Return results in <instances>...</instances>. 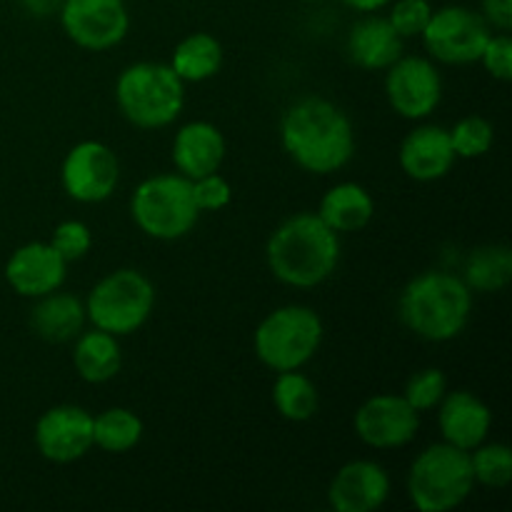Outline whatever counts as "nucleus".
Here are the masks:
<instances>
[{"mask_svg": "<svg viewBox=\"0 0 512 512\" xmlns=\"http://www.w3.org/2000/svg\"><path fill=\"white\" fill-rule=\"evenodd\" d=\"M280 143L298 168L313 175H333L355 155V130L340 105L308 95L285 110L280 120Z\"/></svg>", "mask_w": 512, "mask_h": 512, "instance_id": "obj_1", "label": "nucleus"}, {"mask_svg": "<svg viewBox=\"0 0 512 512\" xmlns=\"http://www.w3.org/2000/svg\"><path fill=\"white\" fill-rule=\"evenodd\" d=\"M265 260L275 280L288 288L310 290L333 278L340 265V235L318 213H295L270 233Z\"/></svg>", "mask_w": 512, "mask_h": 512, "instance_id": "obj_2", "label": "nucleus"}, {"mask_svg": "<svg viewBox=\"0 0 512 512\" xmlns=\"http://www.w3.org/2000/svg\"><path fill=\"white\" fill-rule=\"evenodd\" d=\"M473 290L448 270H425L405 283L398 298V318L425 343H450L468 328Z\"/></svg>", "mask_w": 512, "mask_h": 512, "instance_id": "obj_3", "label": "nucleus"}, {"mask_svg": "<svg viewBox=\"0 0 512 512\" xmlns=\"http://www.w3.org/2000/svg\"><path fill=\"white\" fill-rule=\"evenodd\" d=\"M115 103L120 115L140 130L173 125L185 108V83L170 63H133L115 80Z\"/></svg>", "mask_w": 512, "mask_h": 512, "instance_id": "obj_4", "label": "nucleus"}, {"mask_svg": "<svg viewBox=\"0 0 512 512\" xmlns=\"http://www.w3.org/2000/svg\"><path fill=\"white\" fill-rule=\"evenodd\" d=\"M475 490L468 450L440 443L428 445L408 470V498L420 512H450L465 503Z\"/></svg>", "mask_w": 512, "mask_h": 512, "instance_id": "obj_5", "label": "nucleus"}, {"mask_svg": "<svg viewBox=\"0 0 512 512\" xmlns=\"http://www.w3.org/2000/svg\"><path fill=\"white\" fill-rule=\"evenodd\" d=\"M323 320L308 305H280L253 333L255 358L273 373L303 370L323 345Z\"/></svg>", "mask_w": 512, "mask_h": 512, "instance_id": "obj_6", "label": "nucleus"}, {"mask_svg": "<svg viewBox=\"0 0 512 512\" xmlns=\"http://www.w3.org/2000/svg\"><path fill=\"white\" fill-rule=\"evenodd\" d=\"M130 215L140 233L163 243L185 238L200 220L193 185L180 173H160L140 180L130 198Z\"/></svg>", "mask_w": 512, "mask_h": 512, "instance_id": "obj_7", "label": "nucleus"}, {"mask_svg": "<svg viewBox=\"0 0 512 512\" xmlns=\"http://www.w3.org/2000/svg\"><path fill=\"white\" fill-rule=\"evenodd\" d=\"M155 310L153 280L135 268L103 275L85 298V315L93 328L125 338L143 328Z\"/></svg>", "mask_w": 512, "mask_h": 512, "instance_id": "obj_8", "label": "nucleus"}, {"mask_svg": "<svg viewBox=\"0 0 512 512\" xmlns=\"http://www.w3.org/2000/svg\"><path fill=\"white\" fill-rule=\"evenodd\" d=\"M490 35L493 30L478 10L468 5H445L433 10L420 38L430 60L445 65H473L480 60Z\"/></svg>", "mask_w": 512, "mask_h": 512, "instance_id": "obj_9", "label": "nucleus"}, {"mask_svg": "<svg viewBox=\"0 0 512 512\" xmlns=\"http://www.w3.org/2000/svg\"><path fill=\"white\" fill-rule=\"evenodd\" d=\"M118 183L120 160L110 145L100 140H80L65 153L60 165V185L75 203H103L118 190Z\"/></svg>", "mask_w": 512, "mask_h": 512, "instance_id": "obj_10", "label": "nucleus"}, {"mask_svg": "<svg viewBox=\"0 0 512 512\" xmlns=\"http://www.w3.org/2000/svg\"><path fill=\"white\" fill-rule=\"evenodd\" d=\"M58 18L70 43L90 53L115 48L130 33V10L125 0H63Z\"/></svg>", "mask_w": 512, "mask_h": 512, "instance_id": "obj_11", "label": "nucleus"}, {"mask_svg": "<svg viewBox=\"0 0 512 512\" xmlns=\"http://www.w3.org/2000/svg\"><path fill=\"white\" fill-rule=\"evenodd\" d=\"M385 98L400 118H430L443 100V75L435 60L423 55H400L385 70Z\"/></svg>", "mask_w": 512, "mask_h": 512, "instance_id": "obj_12", "label": "nucleus"}, {"mask_svg": "<svg viewBox=\"0 0 512 512\" xmlns=\"http://www.w3.org/2000/svg\"><path fill=\"white\" fill-rule=\"evenodd\" d=\"M353 430L368 448L398 450L413 443L418 435L420 413L403 395L380 393L355 410Z\"/></svg>", "mask_w": 512, "mask_h": 512, "instance_id": "obj_13", "label": "nucleus"}, {"mask_svg": "<svg viewBox=\"0 0 512 512\" xmlns=\"http://www.w3.org/2000/svg\"><path fill=\"white\" fill-rule=\"evenodd\" d=\"M33 440L48 463H78L93 450V415L80 405H53L35 420Z\"/></svg>", "mask_w": 512, "mask_h": 512, "instance_id": "obj_14", "label": "nucleus"}, {"mask_svg": "<svg viewBox=\"0 0 512 512\" xmlns=\"http://www.w3.org/2000/svg\"><path fill=\"white\" fill-rule=\"evenodd\" d=\"M68 275V263L63 255L43 240H33L10 253L5 263V280L20 298H43L60 290Z\"/></svg>", "mask_w": 512, "mask_h": 512, "instance_id": "obj_15", "label": "nucleus"}, {"mask_svg": "<svg viewBox=\"0 0 512 512\" xmlns=\"http://www.w3.org/2000/svg\"><path fill=\"white\" fill-rule=\"evenodd\" d=\"M390 498V475L375 460H350L333 475L328 503L335 512H375Z\"/></svg>", "mask_w": 512, "mask_h": 512, "instance_id": "obj_16", "label": "nucleus"}, {"mask_svg": "<svg viewBox=\"0 0 512 512\" xmlns=\"http://www.w3.org/2000/svg\"><path fill=\"white\" fill-rule=\"evenodd\" d=\"M398 163L410 180H418V183L443 180L458 163L448 128L425 123L410 130L400 143Z\"/></svg>", "mask_w": 512, "mask_h": 512, "instance_id": "obj_17", "label": "nucleus"}, {"mask_svg": "<svg viewBox=\"0 0 512 512\" xmlns=\"http://www.w3.org/2000/svg\"><path fill=\"white\" fill-rule=\"evenodd\" d=\"M438 428L445 443L470 453L488 440L493 410L470 390H448L438 405Z\"/></svg>", "mask_w": 512, "mask_h": 512, "instance_id": "obj_18", "label": "nucleus"}, {"mask_svg": "<svg viewBox=\"0 0 512 512\" xmlns=\"http://www.w3.org/2000/svg\"><path fill=\"white\" fill-rule=\"evenodd\" d=\"M225 135L208 120H190L173 135L170 155L180 175L188 180L218 173L225 160Z\"/></svg>", "mask_w": 512, "mask_h": 512, "instance_id": "obj_19", "label": "nucleus"}, {"mask_svg": "<svg viewBox=\"0 0 512 512\" xmlns=\"http://www.w3.org/2000/svg\"><path fill=\"white\" fill-rule=\"evenodd\" d=\"M345 53L363 70H388L405 53V40L395 33L385 15L365 13L350 28Z\"/></svg>", "mask_w": 512, "mask_h": 512, "instance_id": "obj_20", "label": "nucleus"}, {"mask_svg": "<svg viewBox=\"0 0 512 512\" xmlns=\"http://www.w3.org/2000/svg\"><path fill=\"white\" fill-rule=\"evenodd\" d=\"M88 315H85V300L78 295L53 293L35 298L33 310H30V330L45 343H73L85 330Z\"/></svg>", "mask_w": 512, "mask_h": 512, "instance_id": "obj_21", "label": "nucleus"}, {"mask_svg": "<svg viewBox=\"0 0 512 512\" xmlns=\"http://www.w3.org/2000/svg\"><path fill=\"white\" fill-rule=\"evenodd\" d=\"M315 213L338 235L360 233L373 220L375 200L365 185L345 180V183H338L325 190Z\"/></svg>", "mask_w": 512, "mask_h": 512, "instance_id": "obj_22", "label": "nucleus"}, {"mask_svg": "<svg viewBox=\"0 0 512 512\" xmlns=\"http://www.w3.org/2000/svg\"><path fill=\"white\" fill-rule=\"evenodd\" d=\"M73 368L80 380L90 385H103L113 380L123 368V350L120 340L105 330L93 328L83 330L73 340Z\"/></svg>", "mask_w": 512, "mask_h": 512, "instance_id": "obj_23", "label": "nucleus"}, {"mask_svg": "<svg viewBox=\"0 0 512 512\" xmlns=\"http://www.w3.org/2000/svg\"><path fill=\"white\" fill-rule=\"evenodd\" d=\"M170 68L185 85L205 83V80L215 78L223 68V45L215 35L203 33V30L185 35L173 48Z\"/></svg>", "mask_w": 512, "mask_h": 512, "instance_id": "obj_24", "label": "nucleus"}, {"mask_svg": "<svg viewBox=\"0 0 512 512\" xmlns=\"http://www.w3.org/2000/svg\"><path fill=\"white\" fill-rule=\"evenodd\" d=\"M460 278L473 293H503L512 280V250L500 243L480 245L465 258Z\"/></svg>", "mask_w": 512, "mask_h": 512, "instance_id": "obj_25", "label": "nucleus"}, {"mask_svg": "<svg viewBox=\"0 0 512 512\" xmlns=\"http://www.w3.org/2000/svg\"><path fill=\"white\" fill-rule=\"evenodd\" d=\"M143 420L130 408H105L103 413L93 415V448H100L103 453L123 455L138 448L143 440Z\"/></svg>", "mask_w": 512, "mask_h": 512, "instance_id": "obj_26", "label": "nucleus"}, {"mask_svg": "<svg viewBox=\"0 0 512 512\" xmlns=\"http://www.w3.org/2000/svg\"><path fill=\"white\" fill-rule=\"evenodd\" d=\"M273 405L280 418L288 423H308L318 413V388L300 370H285L273 380Z\"/></svg>", "mask_w": 512, "mask_h": 512, "instance_id": "obj_27", "label": "nucleus"}, {"mask_svg": "<svg viewBox=\"0 0 512 512\" xmlns=\"http://www.w3.org/2000/svg\"><path fill=\"white\" fill-rule=\"evenodd\" d=\"M475 485L500 490L512 480V450L505 443H480L470 450Z\"/></svg>", "mask_w": 512, "mask_h": 512, "instance_id": "obj_28", "label": "nucleus"}, {"mask_svg": "<svg viewBox=\"0 0 512 512\" xmlns=\"http://www.w3.org/2000/svg\"><path fill=\"white\" fill-rule=\"evenodd\" d=\"M448 133L458 160L483 158L485 153H490V148H493L495 143L493 123H490L488 118H483V115H465V118H460Z\"/></svg>", "mask_w": 512, "mask_h": 512, "instance_id": "obj_29", "label": "nucleus"}, {"mask_svg": "<svg viewBox=\"0 0 512 512\" xmlns=\"http://www.w3.org/2000/svg\"><path fill=\"white\" fill-rule=\"evenodd\" d=\"M448 393V378L440 368H423L418 373H413L405 383L403 398L418 410L420 415L435 410L443 400V395Z\"/></svg>", "mask_w": 512, "mask_h": 512, "instance_id": "obj_30", "label": "nucleus"}, {"mask_svg": "<svg viewBox=\"0 0 512 512\" xmlns=\"http://www.w3.org/2000/svg\"><path fill=\"white\" fill-rule=\"evenodd\" d=\"M433 15L430 0H390V13L385 18L403 40L420 38Z\"/></svg>", "mask_w": 512, "mask_h": 512, "instance_id": "obj_31", "label": "nucleus"}, {"mask_svg": "<svg viewBox=\"0 0 512 512\" xmlns=\"http://www.w3.org/2000/svg\"><path fill=\"white\" fill-rule=\"evenodd\" d=\"M55 250L65 258V263H75V260H83L85 255L93 248V233H90L88 225L83 220H63L58 228L53 230L48 240Z\"/></svg>", "mask_w": 512, "mask_h": 512, "instance_id": "obj_32", "label": "nucleus"}, {"mask_svg": "<svg viewBox=\"0 0 512 512\" xmlns=\"http://www.w3.org/2000/svg\"><path fill=\"white\" fill-rule=\"evenodd\" d=\"M193 185V200L198 205L200 213H215V210L228 208L230 200H233V185L228 183V178H223L218 173L203 175V178L190 180Z\"/></svg>", "mask_w": 512, "mask_h": 512, "instance_id": "obj_33", "label": "nucleus"}, {"mask_svg": "<svg viewBox=\"0 0 512 512\" xmlns=\"http://www.w3.org/2000/svg\"><path fill=\"white\" fill-rule=\"evenodd\" d=\"M480 65L488 70L500 83H508L512 78V40L508 33H493L480 53Z\"/></svg>", "mask_w": 512, "mask_h": 512, "instance_id": "obj_34", "label": "nucleus"}, {"mask_svg": "<svg viewBox=\"0 0 512 512\" xmlns=\"http://www.w3.org/2000/svg\"><path fill=\"white\" fill-rule=\"evenodd\" d=\"M480 15L490 30L510 33L512 30V0H480Z\"/></svg>", "mask_w": 512, "mask_h": 512, "instance_id": "obj_35", "label": "nucleus"}, {"mask_svg": "<svg viewBox=\"0 0 512 512\" xmlns=\"http://www.w3.org/2000/svg\"><path fill=\"white\" fill-rule=\"evenodd\" d=\"M18 3L20 8H23L25 13L33 15V18H50V15L58 13L63 0H18Z\"/></svg>", "mask_w": 512, "mask_h": 512, "instance_id": "obj_36", "label": "nucleus"}, {"mask_svg": "<svg viewBox=\"0 0 512 512\" xmlns=\"http://www.w3.org/2000/svg\"><path fill=\"white\" fill-rule=\"evenodd\" d=\"M345 8L355 10V13H380L383 8H388L390 0H340Z\"/></svg>", "mask_w": 512, "mask_h": 512, "instance_id": "obj_37", "label": "nucleus"}, {"mask_svg": "<svg viewBox=\"0 0 512 512\" xmlns=\"http://www.w3.org/2000/svg\"><path fill=\"white\" fill-rule=\"evenodd\" d=\"M300 3H318V0H300Z\"/></svg>", "mask_w": 512, "mask_h": 512, "instance_id": "obj_38", "label": "nucleus"}, {"mask_svg": "<svg viewBox=\"0 0 512 512\" xmlns=\"http://www.w3.org/2000/svg\"><path fill=\"white\" fill-rule=\"evenodd\" d=\"M430 3H433V0H430Z\"/></svg>", "mask_w": 512, "mask_h": 512, "instance_id": "obj_39", "label": "nucleus"}]
</instances>
